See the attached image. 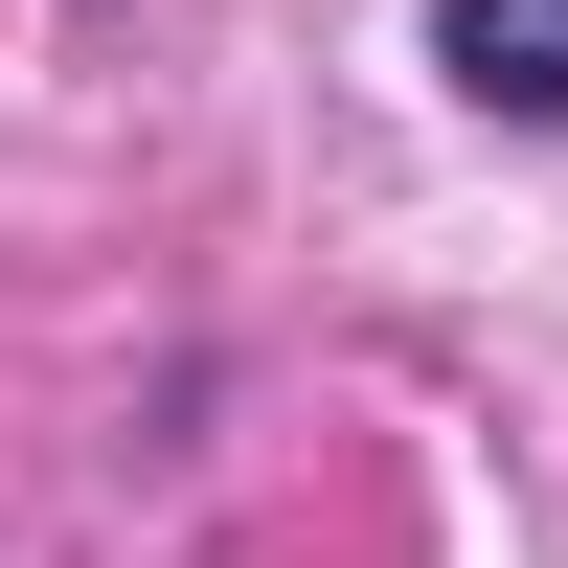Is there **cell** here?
I'll return each instance as SVG.
<instances>
[{
	"mask_svg": "<svg viewBox=\"0 0 568 568\" xmlns=\"http://www.w3.org/2000/svg\"><path fill=\"white\" fill-rule=\"evenodd\" d=\"M433 45H455V91H478V114L568 136V0H433Z\"/></svg>",
	"mask_w": 568,
	"mask_h": 568,
	"instance_id": "obj_1",
	"label": "cell"
}]
</instances>
